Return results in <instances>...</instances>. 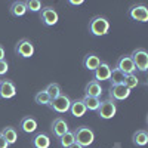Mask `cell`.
I'll return each instance as SVG.
<instances>
[{
	"instance_id": "13",
	"label": "cell",
	"mask_w": 148,
	"mask_h": 148,
	"mask_svg": "<svg viewBox=\"0 0 148 148\" xmlns=\"http://www.w3.org/2000/svg\"><path fill=\"white\" fill-rule=\"evenodd\" d=\"M110 74H111V67L107 64V62H102L98 65V68L93 71V80L101 83V82H105L110 79Z\"/></svg>"
},
{
	"instance_id": "33",
	"label": "cell",
	"mask_w": 148,
	"mask_h": 148,
	"mask_svg": "<svg viewBox=\"0 0 148 148\" xmlns=\"http://www.w3.org/2000/svg\"><path fill=\"white\" fill-rule=\"evenodd\" d=\"M68 148H83V147H82V145H79V144H76V142H74V144H73V145H70Z\"/></svg>"
},
{
	"instance_id": "10",
	"label": "cell",
	"mask_w": 148,
	"mask_h": 148,
	"mask_svg": "<svg viewBox=\"0 0 148 148\" xmlns=\"http://www.w3.org/2000/svg\"><path fill=\"white\" fill-rule=\"evenodd\" d=\"M51 130L53 133V136L56 139H59L62 135H65L68 132V123L65 121V119L62 117H56L53 121H52V125H51Z\"/></svg>"
},
{
	"instance_id": "15",
	"label": "cell",
	"mask_w": 148,
	"mask_h": 148,
	"mask_svg": "<svg viewBox=\"0 0 148 148\" xmlns=\"http://www.w3.org/2000/svg\"><path fill=\"white\" fill-rule=\"evenodd\" d=\"M101 93H102V86H101V83H98L95 80H90L88 84L84 86V96L99 98Z\"/></svg>"
},
{
	"instance_id": "27",
	"label": "cell",
	"mask_w": 148,
	"mask_h": 148,
	"mask_svg": "<svg viewBox=\"0 0 148 148\" xmlns=\"http://www.w3.org/2000/svg\"><path fill=\"white\" fill-rule=\"evenodd\" d=\"M123 84H125L127 89L132 90L133 88H138V86H139V79L135 76V74H127V76L125 77V83H123Z\"/></svg>"
},
{
	"instance_id": "11",
	"label": "cell",
	"mask_w": 148,
	"mask_h": 148,
	"mask_svg": "<svg viewBox=\"0 0 148 148\" xmlns=\"http://www.w3.org/2000/svg\"><path fill=\"white\" fill-rule=\"evenodd\" d=\"M116 68L119 71H121L123 74H133L135 71V65L130 59V55H121L119 59H117V64H116Z\"/></svg>"
},
{
	"instance_id": "6",
	"label": "cell",
	"mask_w": 148,
	"mask_h": 148,
	"mask_svg": "<svg viewBox=\"0 0 148 148\" xmlns=\"http://www.w3.org/2000/svg\"><path fill=\"white\" fill-rule=\"evenodd\" d=\"M39 14H40V21H42V24H43L45 27H53V25H56V22L59 19L58 12L52 6L43 8Z\"/></svg>"
},
{
	"instance_id": "29",
	"label": "cell",
	"mask_w": 148,
	"mask_h": 148,
	"mask_svg": "<svg viewBox=\"0 0 148 148\" xmlns=\"http://www.w3.org/2000/svg\"><path fill=\"white\" fill-rule=\"evenodd\" d=\"M8 70H9V64L6 62L5 59L0 61V76H5V74L8 73Z\"/></svg>"
},
{
	"instance_id": "22",
	"label": "cell",
	"mask_w": 148,
	"mask_h": 148,
	"mask_svg": "<svg viewBox=\"0 0 148 148\" xmlns=\"http://www.w3.org/2000/svg\"><path fill=\"white\" fill-rule=\"evenodd\" d=\"M82 101H83L86 110H89V111H96L98 107H99V104H101L99 98H93V96H84Z\"/></svg>"
},
{
	"instance_id": "31",
	"label": "cell",
	"mask_w": 148,
	"mask_h": 148,
	"mask_svg": "<svg viewBox=\"0 0 148 148\" xmlns=\"http://www.w3.org/2000/svg\"><path fill=\"white\" fill-rule=\"evenodd\" d=\"M68 3H70V5H74V6H79V5L83 3V0H70Z\"/></svg>"
},
{
	"instance_id": "24",
	"label": "cell",
	"mask_w": 148,
	"mask_h": 148,
	"mask_svg": "<svg viewBox=\"0 0 148 148\" xmlns=\"http://www.w3.org/2000/svg\"><path fill=\"white\" fill-rule=\"evenodd\" d=\"M46 93L49 95V98H51V101L52 99H55V98H58L61 93H62V92H61V86L58 84V83H49L47 86H46Z\"/></svg>"
},
{
	"instance_id": "28",
	"label": "cell",
	"mask_w": 148,
	"mask_h": 148,
	"mask_svg": "<svg viewBox=\"0 0 148 148\" xmlns=\"http://www.w3.org/2000/svg\"><path fill=\"white\" fill-rule=\"evenodd\" d=\"M25 8H27V10L33 12V14H37V12L42 10V2L40 0H27Z\"/></svg>"
},
{
	"instance_id": "20",
	"label": "cell",
	"mask_w": 148,
	"mask_h": 148,
	"mask_svg": "<svg viewBox=\"0 0 148 148\" xmlns=\"http://www.w3.org/2000/svg\"><path fill=\"white\" fill-rule=\"evenodd\" d=\"M132 142L133 145H136V147H145L148 144V133L147 130H136L133 135H132Z\"/></svg>"
},
{
	"instance_id": "23",
	"label": "cell",
	"mask_w": 148,
	"mask_h": 148,
	"mask_svg": "<svg viewBox=\"0 0 148 148\" xmlns=\"http://www.w3.org/2000/svg\"><path fill=\"white\" fill-rule=\"evenodd\" d=\"M125 77H126V74H123L121 71L114 68V70H111V74H110L108 80H110L111 84H123L125 83Z\"/></svg>"
},
{
	"instance_id": "30",
	"label": "cell",
	"mask_w": 148,
	"mask_h": 148,
	"mask_svg": "<svg viewBox=\"0 0 148 148\" xmlns=\"http://www.w3.org/2000/svg\"><path fill=\"white\" fill-rule=\"evenodd\" d=\"M9 147V144L6 142V139H5V136L2 133H0V148H8Z\"/></svg>"
},
{
	"instance_id": "5",
	"label": "cell",
	"mask_w": 148,
	"mask_h": 148,
	"mask_svg": "<svg viewBox=\"0 0 148 148\" xmlns=\"http://www.w3.org/2000/svg\"><path fill=\"white\" fill-rule=\"evenodd\" d=\"M70 105H71V99L67 95L61 93L58 98L52 99L51 104H49L47 107L51 108L52 111H55V113H58V114H65V113L70 111Z\"/></svg>"
},
{
	"instance_id": "32",
	"label": "cell",
	"mask_w": 148,
	"mask_h": 148,
	"mask_svg": "<svg viewBox=\"0 0 148 148\" xmlns=\"http://www.w3.org/2000/svg\"><path fill=\"white\" fill-rule=\"evenodd\" d=\"M5 59V49H3V46L0 45V61H3Z\"/></svg>"
},
{
	"instance_id": "3",
	"label": "cell",
	"mask_w": 148,
	"mask_h": 148,
	"mask_svg": "<svg viewBox=\"0 0 148 148\" xmlns=\"http://www.w3.org/2000/svg\"><path fill=\"white\" fill-rule=\"evenodd\" d=\"M130 59L135 65V70L145 73L148 70V52L144 47H136L130 55Z\"/></svg>"
},
{
	"instance_id": "4",
	"label": "cell",
	"mask_w": 148,
	"mask_h": 148,
	"mask_svg": "<svg viewBox=\"0 0 148 148\" xmlns=\"http://www.w3.org/2000/svg\"><path fill=\"white\" fill-rule=\"evenodd\" d=\"M117 113V105L113 99H105V101H101L99 107H98L96 110V114L99 119L102 120H110V119H113Z\"/></svg>"
},
{
	"instance_id": "17",
	"label": "cell",
	"mask_w": 148,
	"mask_h": 148,
	"mask_svg": "<svg viewBox=\"0 0 148 148\" xmlns=\"http://www.w3.org/2000/svg\"><path fill=\"white\" fill-rule=\"evenodd\" d=\"M9 12L10 15L14 18H21L27 14V8H25V2H22V0H16L10 5L9 8Z\"/></svg>"
},
{
	"instance_id": "19",
	"label": "cell",
	"mask_w": 148,
	"mask_h": 148,
	"mask_svg": "<svg viewBox=\"0 0 148 148\" xmlns=\"http://www.w3.org/2000/svg\"><path fill=\"white\" fill-rule=\"evenodd\" d=\"M86 107H84V104H83V101L82 99H74V101H71V105H70V113H71V116H74V117H83L84 114H86Z\"/></svg>"
},
{
	"instance_id": "26",
	"label": "cell",
	"mask_w": 148,
	"mask_h": 148,
	"mask_svg": "<svg viewBox=\"0 0 148 148\" xmlns=\"http://www.w3.org/2000/svg\"><path fill=\"white\" fill-rule=\"evenodd\" d=\"M34 101H36V104H39V105H46V107H47L49 104H51V98H49V95H47L46 90L43 89V90H40V92L36 93Z\"/></svg>"
},
{
	"instance_id": "8",
	"label": "cell",
	"mask_w": 148,
	"mask_h": 148,
	"mask_svg": "<svg viewBox=\"0 0 148 148\" xmlns=\"http://www.w3.org/2000/svg\"><path fill=\"white\" fill-rule=\"evenodd\" d=\"M110 99L116 101H125L130 96V89H127L125 84H111L110 86Z\"/></svg>"
},
{
	"instance_id": "1",
	"label": "cell",
	"mask_w": 148,
	"mask_h": 148,
	"mask_svg": "<svg viewBox=\"0 0 148 148\" xmlns=\"http://www.w3.org/2000/svg\"><path fill=\"white\" fill-rule=\"evenodd\" d=\"M110 31V21L105 16L96 15L89 21V33L95 37H101L108 34Z\"/></svg>"
},
{
	"instance_id": "9",
	"label": "cell",
	"mask_w": 148,
	"mask_h": 148,
	"mask_svg": "<svg viewBox=\"0 0 148 148\" xmlns=\"http://www.w3.org/2000/svg\"><path fill=\"white\" fill-rule=\"evenodd\" d=\"M129 16L133 21H138V22H147L148 21V8L142 3L139 5H133L129 9Z\"/></svg>"
},
{
	"instance_id": "16",
	"label": "cell",
	"mask_w": 148,
	"mask_h": 148,
	"mask_svg": "<svg viewBox=\"0 0 148 148\" xmlns=\"http://www.w3.org/2000/svg\"><path fill=\"white\" fill-rule=\"evenodd\" d=\"M31 145L33 148H49L51 147V138L46 133H37L36 136L31 139Z\"/></svg>"
},
{
	"instance_id": "14",
	"label": "cell",
	"mask_w": 148,
	"mask_h": 148,
	"mask_svg": "<svg viewBox=\"0 0 148 148\" xmlns=\"http://www.w3.org/2000/svg\"><path fill=\"white\" fill-rule=\"evenodd\" d=\"M19 130L24 133H34L37 130V120L33 116H25L19 121Z\"/></svg>"
},
{
	"instance_id": "7",
	"label": "cell",
	"mask_w": 148,
	"mask_h": 148,
	"mask_svg": "<svg viewBox=\"0 0 148 148\" xmlns=\"http://www.w3.org/2000/svg\"><path fill=\"white\" fill-rule=\"evenodd\" d=\"M15 53L21 58H31L34 55V45L30 39H21L15 45Z\"/></svg>"
},
{
	"instance_id": "12",
	"label": "cell",
	"mask_w": 148,
	"mask_h": 148,
	"mask_svg": "<svg viewBox=\"0 0 148 148\" xmlns=\"http://www.w3.org/2000/svg\"><path fill=\"white\" fill-rule=\"evenodd\" d=\"M16 95L15 83L12 80H2L0 82V98L3 99H10Z\"/></svg>"
},
{
	"instance_id": "25",
	"label": "cell",
	"mask_w": 148,
	"mask_h": 148,
	"mask_svg": "<svg viewBox=\"0 0 148 148\" xmlns=\"http://www.w3.org/2000/svg\"><path fill=\"white\" fill-rule=\"evenodd\" d=\"M58 144H59L61 148H68L70 145H73L74 144V135H73V132L68 130L65 135H62V136L58 139Z\"/></svg>"
},
{
	"instance_id": "21",
	"label": "cell",
	"mask_w": 148,
	"mask_h": 148,
	"mask_svg": "<svg viewBox=\"0 0 148 148\" xmlns=\"http://www.w3.org/2000/svg\"><path fill=\"white\" fill-rule=\"evenodd\" d=\"M0 133L5 136V139H6V142H8L9 145H14V144L16 142V139H18V132H16L15 127H12V126L3 127V130L0 132Z\"/></svg>"
},
{
	"instance_id": "18",
	"label": "cell",
	"mask_w": 148,
	"mask_h": 148,
	"mask_svg": "<svg viewBox=\"0 0 148 148\" xmlns=\"http://www.w3.org/2000/svg\"><path fill=\"white\" fill-rule=\"evenodd\" d=\"M83 67L86 70H89V71H95L98 68V65L101 64V59L99 56H96L95 53H88V55H84L83 58Z\"/></svg>"
},
{
	"instance_id": "2",
	"label": "cell",
	"mask_w": 148,
	"mask_h": 148,
	"mask_svg": "<svg viewBox=\"0 0 148 148\" xmlns=\"http://www.w3.org/2000/svg\"><path fill=\"white\" fill-rule=\"evenodd\" d=\"M73 135H74V142L82 145L83 148L92 145L95 141V132L88 126H79L73 132Z\"/></svg>"
}]
</instances>
